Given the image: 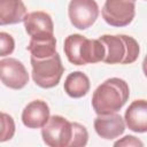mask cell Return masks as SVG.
I'll list each match as a JSON object with an SVG mask.
<instances>
[{"label":"cell","instance_id":"5","mask_svg":"<svg viewBox=\"0 0 147 147\" xmlns=\"http://www.w3.org/2000/svg\"><path fill=\"white\" fill-rule=\"evenodd\" d=\"M30 62L32 67V79L39 87L52 88L60 83L64 68L57 52L54 55L41 59L31 56Z\"/></svg>","mask_w":147,"mask_h":147},{"label":"cell","instance_id":"15","mask_svg":"<svg viewBox=\"0 0 147 147\" xmlns=\"http://www.w3.org/2000/svg\"><path fill=\"white\" fill-rule=\"evenodd\" d=\"M31 56L41 59L54 55L56 53V39L54 36L45 38H31L26 47Z\"/></svg>","mask_w":147,"mask_h":147},{"label":"cell","instance_id":"18","mask_svg":"<svg viewBox=\"0 0 147 147\" xmlns=\"http://www.w3.org/2000/svg\"><path fill=\"white\" fill-rule=\"evenodd\" d=\"M114 146H140L142 147L144 146V142L141 140H139L138 138H136L134 136H125L124 138L117 140Z\"/></svg>","mask_w":147,"mask_h":147},{"label":"cell","instance_id":"12","mask_svg":"<svg viewBox=\"0 0 147 147\" xmlns=\"http://www.w3.org/2000/svg\"><path fill=\"white\" fill-rule=\"evenodd\" d=\"M124 121L129 130L137 133L147 132V100L138 99L132 101L125 110Z\"/></svg>","mask_w":147,"mask_h":147},{"label":"cell","instance_id":"10","mask_svg":"<svg viewBox=\"0 0 147 147\" xmlns=\"http://www.w3.org/2000/svg\"><path fill=\"white\" fill-rule=\"evenodd\" d=\"M94 130L99 137L111 140L122 136L125 131V121L121 115L113 113L107 115H98L94 119Z\"/></svg>","mask_w":147,"mask_h":147},{"label":"cell","instance_id":"4","mask_svg":"<svg viewBox=\"0 0 147 147\" xmlns=\"http://www.w3.org/2000/svg\"><path fill=\"white\" fill-rule=\"evenodd\" d=\"M99 40L105 46V63L131 64L139 56L140 47L133 37L126 34H103Z\"/></svg>","mask_w":147,"mask_h":147},{"label":"cell","instance_id":"19","mask_svg":"<svg viewBox=\"0 0 147 147\" xmlns=\"http://www.w3.org/2000/svg\"><path fill=\"white\" fill-rule=\"evenodd\" d=\"M142 71H144V74H145V76L147 77V55L145 56V59H144V61H142Z\"/></svg>","mask_w":147,"mask_h":147},{"label":"cell","instance_id":"20","mask_svg":"<svg viewBox=\"0 0 147 147\" xmlns=\"http://www.w3.org/2000/svg\"><path fill=\"white\" fill-rule=\"evenodd\" d=\"M134 1H136V0H134ZM145 1H147V0H145Z\"/></svg>","mask_w":147,"mask_h":147},{"label":"cell","instance_id":"3","mask_svg":"<svg viewBox=\"0 0 147 147\" xmlns=\"http://www.w3.org/2000/svg\"><path fill=\"white\" fill-rule=\"evenodd\" d=\"M64 54L68 61L75 65L103 62L105 46L98 39H88L79 33H74L64 39Z\"/></svg>","mask_w":147,"mask_h":147},{"label":"cell","instance_id":"6","mask_svg":"<svg viewBox=\"0 0 147 147\" xmlns=\"http://www.w3.org/2000/svg\"><path fill=\"white\" fill-rule=\"evenodd\" d=\"M102 18L111 26L129 25L136 16L134 0H106L101 10Z\"/></svg>","mask_w":147,"mask_h":147},{"label":"cell","instance_id":"13","mask_svg":"<svg viewBox=\"0 0 147 147\" xmlns=\"http://www.w3.org/2000/svg\"><path fill=\"white\" fill-rule=\"evenodd\" d=\"M28 15L22 0H0V24H17Z\"/></svg>","mask_w":147,"mask_h":147},{"label":"cell","instance_id":"11","mask_svg":"<svg viewBox=\"0 0 147 147\" xmlns=\"http://www.w3.org/2000/svg\"><path fill=\"white\" fill-rule=\"evenodd\" d=\"M49 107L46 101L33 100L29 102L22 111V123L28 129H40L49 119Z\"/></svg>","mask_w":147,"mask_h":147},{"label":"cell","instance_id":"2","mask_svg":"<svg viewBox=\"0 0 147 147\" xmlns=\"http://www.w3.org/2000/svg\"><path fill=\"white\" fill-rule=\"evenodd\" d=\"M130 96L127 83L118 77H111L101 83L92 95V107L96 115L117 113Z\"/></svg>","mask_w":147,"mask_h":147},{"label":"cell","instance_id":"1","mask_svg":"<svg viewBox=\"0 0 147 147\" xmlns=\"http://www.w3.org/2000/svg\"><path fill=\"white\" fill-rule=\"evenodd\" d=\"M41 137L49 147H82L88 141V132L84 125L60 115L49 117L41 127Z\"/></svg>","mask_w":147,"mask_h":147},{"label":"cell","instance_id":"9","mask_svg":"<svg viewBox=\"0 0 147 147\" xmlns=\"http://www.w3.org/2000/svg\"><path fill=\"white\" fill-rule=\"evenodd\" d=\"M26 33L31 38H45L54 36V23L51 15L42 10L29 13L24 21Z\"/></svg>","mask_w":147,"mask_h":147},{"label":"cell","instance_id":"14","mask_svg":"<svg viewBox=\"0 0 147 147\" xmlns=\"http://www.w3.org/2000/svg\"><path fill=\"white\" fill-rule=\"evenodd\" d=\"M91 83L90 78L82 71H74L69 74L64 80V92L74 99L82 98L90 91Z\"/></svg>","mask_w":147,"mask_h":147},{"label":"cell","instance_id":"7","mask_svg":"<svg viewBox=\"0 0 147 147\" xmlns=\"http://www.w3.org/2000/svg\"><path fill=\"white\" fill-rule=\"evenodd\" d=\"M68 16L74 28L86 30L95 23L99 16V6L95 0H70Z\"/></svg>","mask_w":147,"mask_h":147},{"label":"cell","instance_id":"17","mask_svg":"<svg viewBox=\"0 0 147 147\" xmlns=\"http://www.w3.org/2000/svg\"><path fill=\"white\" fill-rule=\"evenodd\" d=\"M0 40H1L0 56L3 57V56H7V55H10L14 52V48H15L14 38L7 32H0Z\"/></svg>","mask_w":147,"mask_h":147},{"label":"cell","instance_id":"8","mask_svg":"<svg viewBox=\"0 0 147 147\" xmlns=\"http://www.w3.org/2000/svg\"><path fill=\"white\" fill-rule=\"evenodd\" d=\"M0 76L2 84L13 90H21L29 82V74L24 64L14 57L0 61Z\"/></svg>","mask_w":147,"mask_h":147},{"label":"cell","instance_id":"16","mask_svg":"<svg viewBox=\"0 0 147 147\" xmlns=\"http://www.w3.org/2000/svg\"><path fill=\"white\" fill-rule=\"evenodd\" d=\"M1 138L0 141L5 142L7 140H10L15 133V123L10 115L6 113H1Z\"/></svg>","mask_w":147,"mask_h":147}]
</instances>
